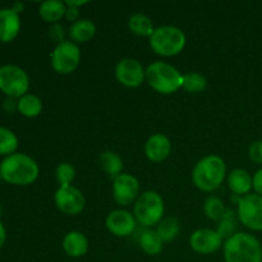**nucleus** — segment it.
<instances>
[{
    "label": "nucleus",
    "mask_w": 262,
    "mask_h": 262,
    "mask_svg": "<svg viewBox=\"0 0 262 262\" xmlns=\"http://www.w3.org/2000/svg\"><path fill=\"white\" fill-rule=\"evenodd\" d=\"M207 79L204 74L199 72H189V73L183 74V84L182 89L188 94H201L206 90Z\"/></svg>",
    "instance_id": "26"
},
{
    "label": "nucleus",
    "mask_w": 262,
    "mask_h": 262,
    "mask_svg": "<svg viewBox=\"0 0 262 262\" xmlns=\"http://www.w3.org/2000/svg\"><path fill=\"white\" fill-rule=\"evenodd\" d=\"M115 78L128 89H137L146 81V68L135 58H123L114 69Z\"/></svg>",
    "instance_id": "11"
},
{
    "label": "nucleus",
    "mask_w": 262,
    "mask_h": 262,
    "mask_svg": "<svg viewBox=\"0 0 262 262\" xmlns=\"http://www.w3.org/2000/svg\"><path fill=\"white\" fill-rule=\"evenodd\" d=\"M163 239L154 229H146L140 237V247L146 255L156 256L163 251Z\"/></svg>",
    "instance_id": "24"
},
{
    "label": "nucleus",
    "mask_w": 262,
    "mask_h": 262,
    "mask_svg": "<svg viewBox=\"0 0 262 262\" xmlns=\"http://www.w3.org/2000/svg\"><path fill=\"white\" fill-rule=\"evenodd\" d=\"M0 176L3 181L13 186H30L37 181L40 166L27 154L15 152L3 159L0 163Z\"/></svg>",
    "instance_id": "1"
},
{
    "label": "nucleus",
    "mask_w": 262,
    "mask_h": 262,
    "mask_svg": "<svg viewBox=\"0 0 262 262\" xmlns=\"http://www.w3.org/2000/svg\"><path fill=\"white\" fill-rule=\"evenodd\" d=\"M48 35L49 37H50V40L53 41V42H55L56 45L67 40L66 28H64L63 25H60V23H54V25H51L48 30Z\"/></svg>",
    "instance_id": "31"
},
{
    "label": "nucleus",
    "mask_w": 262,
    "mask_h": 262,
    "mask_svg": "<svg viewBox=\"0 0 262 262\" xmlns=\"http://www.w3.org/2000/svg\"><path fill=\"white\" fill-rule=\"evenodd\" d=\"M18 145H19V141H18L17 135L9 128L0 127V156L7 158L12 154H15Z\"/></svg>",
    "instance_id": "28"
},
{
    "label": "nucleus",
    "mask_w": 262,
    "mask_h": 262,
    "mask_svg": "<svg viewBox=\"0 0 262 262\" xmlns=\"http://www.w3.org/2000/svg\"><path fill=\"white\" fill-rule=\"evenodd\" d=\"M146 82L161 95H171L182 89L183 74L166 61H154L146 68Z\"/></svg>",
    "instance_id": "4"
},
{
    "label": "nucleus",
    "mask_w": 262,
    "mask_h": 262,
    "mask_svg": "<svg viewBox=\"0 0 262 262\" xmlns=\"http://www.w3.org/2000/svg\"><path fill=\"white\" fill-rule=\"evenodd\" d=\"M5 241H7V229H5L4 224L0 220V250L3 248V246L5 245Z\"/></svg>",
    "instance_id": "37"
},
{
    "label": "nucleus",
    "mask_w": 262,
    "mask_h": 262,
    "mask_svg": "<svg viewBox=\"0 0 262 262\" xmlns=\"http://www.w3.org/2000/svg\"><path fill=\"white\" fill-rule=\"evenodd\" d=\"M113 197L119 206H129L135 204L140 196V182L135 176L128 173H122L117 178L113 179Z\"/></svg>",
    "instance_id": "12"
},
{
    "label": "nucleus",
    "mask_w": 262,
    "mask_h": 262,
    "mask_svg": "<svg viewBox=\"0 0 262 262\" xmlns=\"http://www.w3.org/2000/svg\"><path fill=\"white\" fill-rule=\"evenodd\" d=\"M76 178V169L71 163H60L55 169V179L60 186H71Z\"/></svg>",
    "instance_id": "30"
},
{
    "label": "nucleus",
    "mask_w": 262,
    "mask_h": 262,
    "mask_svg": "<svg viewBox=\"0 0 262 262\" xmlns=\"http://www.w3.org/2000/svg\"><path fill=\"white\" fill-rule=\"evenodd\" d=\"M238 220L246 228L255 232L262 230V196L248 193L242 196L237 204Z\"/></svg>",
    "instance_id": "9"
},
{
    "label": "nucleus",
    "mask_w": 262,
    "mask_h": 262,
    "mask_svg": "<svg viewBox=\"0 0 262 262\" xmlns=\"http://www.w3.org/2000/svg\"><path fill=\"white\" fill-rule=\"evenodd\" d=\"M20 31V17L14 9L0 8V42H12Z\"/></svg>",
    "instance_id": "16"
},
{
    "label": "nucleus",
    "mask_w": 262,
    "mask_h": 262,
    "mask_svg": "<svg viewBox=\"0 0 262 262\" xmlns=\"http://www.w3.org/2000/svg\"><path fill=\"white\" fill-rule=\"evenodd\" d=\"M79 10L81 9H78V8L67 7L66 15H64V18H66L67 20H69L71 23L77 22L78 19H81V12H79Z\"/></svg>",
    "instance_id": "33"
},
{
    "label": "nucleus",
    "mask_w": 262,
    "mask_h": 262,
    "mask_svg": "<svg viewBox=\"0 0 262 262\" xmlns=\"http://www.w3.org/2000/svg\"><path fill=\"white\" fill-rule=\"evenodd\" d=\"M96 35V25L89 18H81L68 28V37L74 43L89 42Z\"/></svg>",
    "instance_id": "19"
},
{
    "label": "nucleus",
    "mask_w": 262,
    "mask_h": 262,
    "mask_svg": "<svg viewBox=\"0 0 262 262\" xmlns=\"http://www.w3.org/2000/svg\"><path fill=\"white\" fill-rule=\"evenodd\" d=\"M235 215L237 214L233 210L228 209L225 216L219 222V227H217L216 230L224 239H228L233 234H235V229H237V219H235Z\"/></svg>",
    "instance_id": "29"
},
{
    "label": "nucleus",
    "mask_w": 262,
    "mask_h": 262,
    "mask_svg": "<svg viewBox=\"0 0 262 262\" xmlns=\"http://www.w3.org/2000/svg\"><path fill=\"white\" fill-rule=\"evenodd\" d=\"M128 28L133 35L150 38L156 27L148 15L143 14V13H135L128 19Z\"/></svg>",
    "instance_id": "22"
},
{
    "label": "nucleus",
    "mask_w": 262,
    "mask_h": 262,
    "mask_svg": "<svg viewBox=\"0 0 262 262\" xmlns=\"http://www.w3.org/2000/svg\"><path fill=\"white\" fill-rule=\"evenodd\" d=\"M228 187L235 196H246L252 189V176L245 169L237 168L227 176Z\"/></svg>",
    "instance_id": "18"
},
{
    "label": "nucleus",
    "mask_w": 262,
    "mask_h": 262,
    "mask_svg": "<svg viewBox=\"0 0 262 262\" xmlns=\"http://www.w3.org/2000/svg\"><path fill=\"white\" fill-rule=\"evenodd\" d=\"M252 188L255 189L256 193L262 196V169L252 176Z\"/></svg>",
    "instance_id": "34"
},
{
    "label": "nucleus",
    "mask_w": 262,
    "mask_h": 262,
    "mask_svg": "<svg viewBox=\"0 0 262 262\" xmlns=\"http://www.w3.org/2000/svg\"><path fill=\"white\" fill-rule=\"evenodd\" d=\"M4 109L7 110L8 113H12L13 110H17V101L15 99H10V97H7L4 102Z\"/></svg>",
    "instance_id": "35"
},
{
    "label": "nucleus",
    "mask_w": 262,
    "mask_h": 262,
    "mask_svg": "<svg viewBox=\"0 0 262 262\" xmlns=\"http://www.w3.org/2000/svg\"><path fill=\"white\" fill-rule=\"evenodd\" d=\"M179 230H181V227H179L178 220L173 216L164 217L156 228V232L160 235L163 242H171L176 239L179 234Z\"/></svg>",
    "instance_id": "27"
},
{
    "label": "nucleus",
    "mask_w": 262,
    "mask_h": 262,
    "mask_svg": "<svg viewBox=\"0 0 262 262\" xmlns=\"http://www.w3.org/2000/svg\"><path fill=\"white\" fill-rule=\"evenodd\" d=\"M66 10L67 5L64 2H60V0H45L38 7V15L45 22L54 25V23H59V20L64 18Z\"/></svg>",
    "instance_id": "20"
},
{
    "label": "nucleus",
    "mask_w": 262,
    "mask_h": 262,
    "mask_svg": "<svg viewBox=\"0 0 262 262\" xmlns=\"http://www.w3.org/2000/svg\"><path fill=\"white\" fill-rule=\"evenodd\" d=\"M0 179H2V176H0Z\"/></svg>",
    "instance_id": "39"
},
{
    "label": "nucleus",
    "mask_w": 262,
    "mask_h": 262,
    "mask_svg": "<svg viewBox=\"0 0 262 262\" xmlns=\"http://www.w3.org/2000/svg\"><path fill=\"white\" fill-rule=\"evenodd\" d=\"M61 247L68 257L79 258L89 252L90 243L83 233L78 230H71L64 235Z\"/></svg>",
    "instance_id": "17"
},
{
    "label": "nucleus",
    "mask_w": 262,
    "mask_h": 262,
    "mask_svg": "<svg viewBox=\"0 0 262 262\" xmlns=\"http://www.w3.org/2000/svg\"><path fill=\"white\" fill-rule=\"evenodd\" d=\"M81 49L71 40H66L55 45L50 54V64L58 74H71L81 64Z\"/></svg>",
    "instance_id": "8"
},
{
    "label": "nucleus",
    "mask_w": 262,
    "mask_h": 262,
    "mask_svg": "<svg viewBox=\"0 0 262 262\" xmlns=\"http://www.w3.org/2000/svg\"><path fill=\"white\" fill-rule=\"evenodd\" d=\"M165 202L159 192L148 189L142 192L133 205V215L140 225L151 229L164 219Z\"/></svg>",
    "instance_id": "6"
},
{
    "label": "nucleus",
    "mask_w": 262,
    "mask_h": 262,
    "mask_svg": "<svg viewBox=\"0 0 262 262\" xmlns=\"http://www.w3.org/2000/svg\"><path fill=\"white\" fill-rule=\"evenodd\" d=\"M54 202L59 211L71 216L81 214L86 206V199L83 193L73 184L58 187L54 193Z\"/></svg>",
    "instance_id": "10"
},
{
    "label": "nucleus",
    "mask_w": 262,
    "mask_h": 262,
    "mask_svg": "<svg viewBox=\"0 0 262 262\" xmlns=\"http://www.w3.org/2000/svg\"><path fill=\"white\" fill-rule=\"evenodd\" d=\"M151 50L160 56L170 58L183 51L186 48V33L176 26L165 25L155 28L152 36L148 38Z\"/></svg>",
    "instance_id": "5"
},
{
    "label": "nucleus",
    "mask_w": 262,
    "mask_h": 262,
    "mask_svg": "<svg viewBox=\"0 0 262 262\" xmlns=\"http://www.w3.org/2000/svg\"><path fill=\"white\" fill-rule=\"evenodd\" d=\"M227 164L219 155H207L200 159L192 170V182L202 192H214L227 178Z\"/></svg>",
    "instance_id": "2"
},
{
    "label": "nucleus",
    "mask_w": 262,
    "mask_h": 262,
    "mask_svg": "<svg viewBox=\"0 0 262 262\" xmlns=\"http://www.w3.org/2000/svg\"><path fill=\"white\" fill-rule=\"evenodd\" d=\"M12 9H14L15 12L19 14V13H22L23 10H25V4H23V3H20V2L14 3V4H13V7H12Z\"/></svg>",
    "instance_id": "38"
},
{
    "label": "nucleus",
    "mask_w": 262,
    "mask_h": 262,
    "mask_svg": "<svg viewBox=\"0 0 262 262\" xmlns=\"http://www.w3.org/2000/svg\"><path fill=\"white\" fill-rule=\"evenodd\" d=\"M30 90V76L27 72L15 64H4L0 67V91L10 99L18 100Z\"/></svg>",
    "instance_id": "7"
},
{
    "label": "nucleus",
    "mask_w": 262,
    "mask_h": 262,
    "mask_svg": "<svg viewBox=\"0 0 262 262\" xmlns=\"http://www.w3.org/2000/svg\"><path fill=\"white\" fill-rule=\"evenodd\" d=\"M100 166L102 170L110 177V178H117L118 176L123 173V159L114 151H104L100 155Z\"/></svg>",
    "instance_id": "23"
},
{
    "label": "nucleus",
    "mask_w": 262,
    "mask_h": 262,
    "mask_svg": "<svg viewBox=\"0 0 262 262\" xmlns=\"http://www.w3.org/2000/svg\"><path fill=\"white\" fill-rule=\"evenodd\" d=\"M248 155L252 161L262 164V140H256L251 143L250 148H248Z\"/></svg>",
    "instance_id": "32"
},
{
    "label": "nucleus",
    "mask_w": 262,
    "mask_h": 262,
    "mask_svg": "<svg viewBox=\"0 0 262 262\" xmlns=\"http://www.w3.org/2000/svg\"><path fill=\"white\" fill-rule=\"evenodd\" d=\"M225 262H262L260 241L250 233L238 232L223 245Z\"/></svg>",
    "instance_id": "3"
},
{
    "label": "nucleus",
    "mask_w": 262,
    "mask_h": 262,
    "mask_svg": "<svg viewBox=\"0 0 262 262\" xmlns=\"http://www.w3.org/2000/svg\"><path fill=\"white\" fill-rule=\"evenodd\" d=\"M224 238L216 229L201 228L194 230L189 237V246L199 255H211L223 247Z\"/></svg>",
    "instance_id": "13"
},
{
    "label": "nucleus",
    "mask_w": 262,
    "mask_h": 262,
    "mask_svg": "<svg viewBox=\"0 0 262 262\" xmlns=\"http://www.w3.org/2000/svg\"><path fill=\"white\" fill-rule=\"evenodd\" d=\"M42 100L35 94H26L17 100V112L25 118H36L42 113Z\"/></svg>",
    "instance_id": "21"
},
{
    "label": "nucleus",
    "mask_w": 262,
    "mask_h": 262,
    "mask_svg": "<svg viewBox=\"0 0 262 262\" xmlns=\"http://www.w3.org/2000/svg\"><path fill=\"white\" fill-rule=\"evenodd\" d=\"M202 209H204V214L206 215L207 219L217 223L225 216V214L228 211L223 200L220 197L214 196V194H211V196H209L205 200Z\"/></svg>",
    "instance_id": "25"
},
{
    "label": "nucleus",
    "mask_w": 262,
    "mask_h": 262,
    "mask_svg": "<svg viewBox=\"0 0 262 262\" xmlns=\"http://www.w3.org/2000/svg\"><path fill=\"white\" fill-rule=\"evenodd\" d=\"M171 152V142L168 136L155 133L145 143V155L152 163H163Z\"/></svg>",
    "instance_id": "15"
},
{
    "label": "nucleus",
    "mask_w": 262,
    "mask_h": 262,
    "mask_svg": "<svg viewBox=\"0 0 262 262\" xmlns=\"http://www.w3.org/2000/svg\"><path fill=\"white\" fill-rule=\"evenodd\" d=\"M137 224L135 215L124 209L113 210L105 219V227L115 237H128L135 233Z\"/></svg>",
    "instance_id": "14"
},
{
    "label": "nucleus",
    "mask_w": 262,
    "mask_h": 262,
    "mask_svg": "<svg viewBox=\"0 0 262 262\" xmlns=\"http://www.w3.org/2000/svg\"><path fill=\"white\" fill-rule=\"evenodd\" d=\"M64 3H66L67 7L78 8V9H81V7H83V5L89 4V2H86V0H66Z\"/></svg>",
    "instance_id": "36"
}]
</instances>
